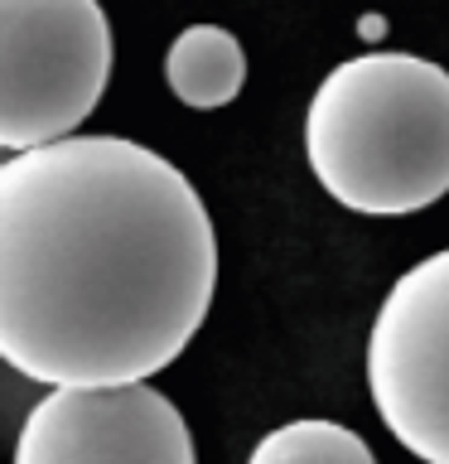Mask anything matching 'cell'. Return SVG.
<instances>
[{
	"label": "cell",
	"instance_id": "7",
	"mask_svg": "<svg viewBox=\"0 0 449 464\" xmlns=\"http://www.w3.org/2000/svg\"><path fill=\"white\" fill-rule=\"evenodd\" d=\"M246 464H377L372 445L339 420H285L261 435Z\"/></svg>",
	"mask_w": 449,
	"mask_h": 464
},
{
	"label": "cell",
	"instance_id": "6",
	"mask_svg": "<svg viewBox=\"0 0 449 464\" xmlns=\"http://www.w3.org/2000/svg\"><path fill=\"white\" fill-rule=\"evenodd\" d=\"M165 82L169 92L194 111H217L242 92L246 82V53L232 29L223 24H188L165 53Z\"/></svg>",
	"mask_w": 449,
	"mask_h": 464
},
{
	"label": "cell",
	"instance_id": "2",
	"mask_svg": "<svg viewBox=\"0 0 449 464\" xmlns=\"http://www.w3.org/2000/svg\"><path fill=\"white\" fill-rule=\"evenodd\" d=\"M304 160L333 203L401 218L449 194V72L420 53H358L314 87Z\"/></svg>",
	"mask_w": 449,
	"mask_h": 464
},
{
	"label": "cell",
	"instance_id": "3",
	"mask_svg": "<svg viewBox=\"0 0 449 464\" xmlns=\"http://www.w3.org/2000/svg\"><path fill=\"white\" fill-rule=\"evenodd\" d=\"M111 24L97 0H0V150L78 136L107 92Z\"/></svg>",
	"mask_w": 449,
	"mask_h": 464
},
{
	"label": "cell",
	"instance_id": "1",
	"mask_svg": "<svg viewBox=\"0 0 449 464\" xmlns=\"http://www.w3.org/2000/svg\"><path fill=\"white\" fill-rule=\"evenodd\" d=\"M213 285V218L150 145L68 136L0 160V358L29 382H150Z\"/></svg>",
	"mask_w": 449,
	"mask_h": 464
},
{
	"label": "cell",
	"instance_id": "4",
	"mask_svg": "<svg viewBox=\"0 0 449 464\" xmlns=\"http://www.w3.org/2000/svg\"><path fill=\"white\" fill-rule=\"evenodd\" d=\"M382 426L425 464H449V246L396 276L368 334Z\"/></svg>",
	"mask_w": 449,
	"mask_h": 464
},
{
	"label": "cell",
	"instance_id": "5",
	"mask_svg": "<svg viewBox=\"0 0 449 464\" xmlns=\"http://www.w3.org/2000/svg\"><path fill=\"white\" fill-rule=\"evenodd\" d=\"M14 464H198L194 430L165 392L53 387L24 416Z\"/></svg>",
	"mask_w": 449,
	"mask_h": 464
}]
</instances>
